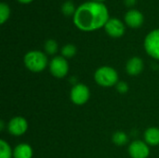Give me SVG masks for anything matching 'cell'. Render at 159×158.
<instances>
[{
    "instance_id": "7c38bea8",
    "label": "cell",
    "mask_w": 159,
    "mask_h": 158,
    "mask_svg": "<svg viewBox=\"0 0 159 158\" xmlns=\"http://www.w3.org/2000/svg\"><path fill=\"white\" fill-rule=\"evenodd\" d=\"M33 150L27 143H21L16 146L13 151V158H32Z\"/></svg>"
},
{
    "instance_id": "9c48e42d",
    "label": "cell",
    "mask_w": 159,
    "mask_h": 158,
    "mask_svg": "<svg viewBox=\"0 0 159 158\" xmlns=\"http://www.w3.org/2000/svg\"><path fill=\"white\" fill-rule=\"evenodd\" d=\"M105 31L106 33L112 36V37H121L124 33H125V26L122 23L121 20H119L116 18L109 19L108 21L106 22L105 26Z\"/></svg>"
},
{
    "instance_id": "9a60e30c",
    "label": "cell",
    "mask_w": 159,
    "mask_h": 158,
    "mask_svg": "<svg viewBox=\"0 0 159 158\" xmlns=\"http://www.w3.org/2000/svg\"><path fill=\"white\" fill-rule=\"evenodd\" d=\"M113 142H115V144L119 146L125 145L128 142V136L122 131H117L113 136Z\"/></svg>"
},
{
    "instance_id": "3957f363",
    "label": "cell",
    "mask_w": 159,
    "mask_h": 158,
    "mask_svg": "<svg viewBox=\"0 0 159 158\" xmlns=\"http://www.w3.org/2000/svg\"><path fill=\"white\" fill-rule=\"evenodd\" d=\"M94 79L98 85L108 88L116 86L118 83V74L114 68L102 66L95 72Z\"/></svg>"
},
{
    "instance_id": "30bf717a",
    "label": "cell",
    "mask_w": 159,
    "mask_h": 158,
    "mask_svg": "<svg viewBox=\"0 0 159 158\" xmlns=\"http://www.w3.org/2000/svg\"><path fill=\"white\" fill-rule=\"evenodd\" d=\"M125 21L131 28H139L143 23V15L137 9H131L125 15Z\"/></svg>"
},
{
    "instance_id": "44dd1931",
    "label": "cell",
    "mask_w": 159,
    "mask_h": 158,
    "mask_svg": "<svg viewBox=\"0 0 159 158\" xmlns=\"http://www.w3.org/2000/svg\"><path fill=\"white\" fill-rule=\"evenodd\" d=\"M135 3H136V0H125V4H126L128 7H131V6H133Z\"/></svg>"
},
{
    "instance_id": "ffe728a7",
    "label": "cell",
    "mask_w": 159,
    "mask_h": 158,
    "mask_svg": "<svg viewBox=\"0 0 159 158\" xmlns=\"http://www.w3.org/2000/svg\"><path fill=\"white\" fill-rule=\"evenodd\" d=\"M116 90H117L119 93H126V92H128V90H129V86H128L125 82H123V81L118 82V83L116 85Z\"/></svg>"
},
{
    "instance_id": "603a6c76",
    "label": "cell",
    "mask_w": 159,
    "mask_h": 158,
    "mask_svg": "<svg viewBox=\"0 0 159 158\" xmlns=\"http://www.w3.org/2000/svg\"><path fill=\"white\" fill-rule=\"evenodd\" d=\"M92 1H95V2H102V1H104V0H92Z\"/></svg>"
},
{
    "instance_id": "8992f818",
    "label": "cell",
    "mask_w": 159,
    "mask_h": 158,
    "mask_svg": "<svg viewBox=\"0 0 159 158\" xmlns=\"http://www.w3.org/2000/svg\"><path fill=\"white\" fill-rule=\"evenodd\" d=\"M89 89L86 85L76 84L71 90V100L76 105L85 104L89 99Z\"/></svg>"
},
{
    "instance_id": "277c9868",
    "label": "cell",
    "mask_w": 159,
    "mask_h": 158,
    "mask_svg": "<svg viewBox=\"0 0 159 158\" xmlns=\"http://www.w3.org/2000/svg\"><path fill=\"white\" fill-rule=\"evenodd\" d=\"M144 48L149 56L159 61V29L147 34L144 40Z\"/></svg>"
},
{
    "instance_id": "ac0fdd59",
    "label": "cell",
    "mask_w": 159,
    "mask_h": 158,
    "mask_svg": "<svg viewBox=\"0 0 159 158\" xmlns=\"http://www.w3.org/2000/svg\"><path fill=\"white\" fill-rule=\"evenodd\" d=\"M76 53V47L74 45H65L62 48H61V55L64 58H72L75 55Z\"/></svg>"
},
{
    "instance_id": "8fae6325",
    "label": "cell",
    "mask_w": 159,
    "mask_h": 158,
    "mask_svg": "<svg viewBox=\"0 0 159 158\" xmlns=\"http://www.w3.org/2000/svg\"><path fill=\"white\" fill-rule=\"evenodd\" d=\"M126 70L129 74L130 75H138L142 73L143 70V61L139 57H133L131 58L128 62L126 66Z\"/></svg>"
},
{
    "instance_id": "7a4b0ae2",
    "label": "cell",
    "mask_w": 159,
    "mask_h": 158,
    "mask_svg": "<svg viewBox=\"0 0 159 158\" xmlns=\"http://www.w3.org/2000/svg\"><path fill=\"white\" fill-rule=\"evenodd\" d=\"M24 64L30 71L34 73L42 72L48 65L47 56L37 50L29 51L24 56Z\"/></svg>"
},
{
    "instance_id": "7402d4cb",
    "label": "cell",
    "mask_w": 159,
    "mask_h": 158,
    "mask_svg": "<svg viewBox=\"0 0 159 158\" xmlns=\"http://www.w3.org/2000/svg\"><path fill=\"white\" fill-rule=\"evenodd\" d=\"M18 1L20 2V3H22V4H28V3L32 2L33 0H18Z\"/></svg>"
},
{
    "instance_id": "5b68a950",
    "label": "cell",
    "mask_w": 159,
    "mask_h": 158,
    "mask_svg": "<svg viewBox=\"0 0 159 158\" xmlns=\"http://www.w3.org/2000/svg\"><path fill=\"white\" fill-rule=\"evenodd\" d=\"M69 70V65L66 59L62 56L54 57L49 63V71L51 74L57 78L64 77Z\"/></svg>"
},
{
    "instance_id": "2e32d148",
    "label": "cell",
    "mask_w": 159,
    "mask_h": 158,
    "mask_svg": "<svg viewBox=\"0 0 159 158\" xmlns=\"http://www.w3.org/2000/svg\"><path fill=\"white\" fill-rule=\"evenodd\" d=\"M9 14H10V9L7 4L1 3L0 4V23L1 24L5 23V21L7 20Z\"/></svg>"
},
{
    "instance_id": "ba28073f",
    "label": "cell",
    "mask_w": 159,
    "mask_h": 158,
    "mask_svg": "<svg viewBox=\"0 0 159 158\" xmlns=\"http://www.w3.org/2000/svg\"><path fill=\"white\" fill-rule=\"evenodd\" d=\"M129 153L132 158H147L149 156L150 151L146 142L142 141H135L129 145Z\"/></svg>"
},
{
    "instance_id": "e0dca14e",
    "label": "cell",
    "mask_w": 159,
    "mask_h": 158,
    "mask_svg": "<svg viewBox=\"0 0 159 158\" xmlns=\"http://www.w3.org/2000/svg\"><path fill=\"white\" fill-rule=\"evenodd\" d=\"M45 50L48 54L49 55H54L57 51H58V44L55 40L53 39H49L45 43Z\"/></svg>"
},
{
    "instance_id": "5bb4252c",
    "label": "cell",
    "mask_w": 159,
    "mask_h": 158,
    "mask_svg": "<svg viewBox=\"0 0 159 158\" xmlns=\"http://www.w3.org/2000/svg\"><path fill=\"white\" fill-rule=\"evenodd\" d=\"M13 156V152L10 146L4 140L0 141V158H11Z\"/></svg>"
},
{
    "instance_id": "52a82bcc",
    "label": "cell",
    "mask_w": 159,
    "mask_h": 158,
    "mask_svg": "<svg viewBox=\"0 0 159 158\" xmlns=\"http://www.w3.org/2000/svg\"><path fill=\"white\" fill-rule=\"evenodd\" d=\"M28 129V123L27 121L20 116L13 117L7 126L8 132L13 136H20L26 132Z\"/></svg>"
},
{
    "instance_id": "6da1fadb",
    "label": "cell",
    "mask_w": 159,
    "mask_h": 158,
    "mask_svg": "<svg viewBox=\"0 0 159 158\" xmlns=\"http://www.w3.org/2000/svg\"><path fill=\"white\" fill-rule=\"evenodd\" d=\"M109 20L107 7L101 2L89 1L80 5L74 15L75 25L85 32L105 26Z\"/></svg>"
},
{
    "instance_id": "4fadbf2b",
    "label": "cell",
    "mask_w": 159,
    "mask_h": 158,
    "mask_svg": "<svg viewBox=\"0 0 159 158\" xmlns=\"http://www.w3.org/2000/svg\"><path fill=\"white\" fill-rule=\"evenodd\" d=\"M145 142L149 145L156 146L159 144V129L149 128L144 133Z\"/></svg>"
},
{
    "instance_id": "d6986e66",
    "label": "cell",
    "mask_w": 159,
    "mask_h": 158,
    "mask_svg": "<svg viewBox=\"0 0 159 158\" xmlns=\"http://www.w3.org/2000/svg\"><path fill=\"white\" fill-rule=\"evenodd\" d=\"M61 10H62V13L65 15V16H71V15H75L76 9L75 8V5L73 2L71 1H67L65 2L62 7H61Z\"/></svg>"
}]
</instances>
